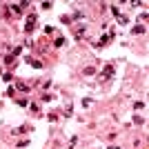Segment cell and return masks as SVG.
Segmentation results:
<instances>
[{
  "mask_svg": "<svg viewBox=\"0 0 149 149\" xmlns=\"http://www.w3.org/2000/svg\"><path fill=\"white\" fill-rule=\"evenodd\" d=\"M134 109H145V102L143 100H136V102H134Z\"/></svg>",
  "mask_w": 149,
  "mask_h": 149,
  "instance_id": "cell-10",
  "label": "cell"
},
{
  "mask_svg": "<svg viewBox=\"0 0 149 149\" xmlns=\"http://www.w3.org/2000/svg\"><path fill=\"white\" fill-rule=\"evenodd\" d=\"M27 62H29L31 67H36V69H40V67H42V62H40V60H33V58H27Z\"/></svg>",
  "mask_w": 149,
  "mask_h": 149,
  "instance_id": "cell-5",
  "label": "cell"
},
{
  "mask_svg": "<svg viewBox=\"0 0 149 149\" xmlns=\"http://www.w3.org/2000/svg\"><path fill=\"white\" fill-rule=\"evenodd\" d=\"M29 107H31V111H40V105H36V102H31Z\"/></svg>",
  "mask_w": 149,
  "mask_h": 149,
  "instance_id": "cell-16",
  "label": "cell"
},
{
  "mask_svg": "<svg viewBox=\"0 0 149 149\" xmlns=\"http://www.w3.org/2000/svg\"><path fill=\"white\" fill-rule=\"evenodd\" d=\"M7 13H9V16H16V18H18L20 13H22V9H20V5H18V2H16V5H7Z\"/></svg>",
  "mask_w": 149,
  "mask_h": 149,
  "instance_id": "cell-4",
  "label": "cell"
},
{
  "mask_svg": "<svg viewBox=\"0 0 149 149\" xmlns=\"http://www.w3.org/2000/svg\"><path fill=\"white\" fill-rule=\"evenodd\" d=\"M36 22H38V16H36V13H31L29 18H27V25H25V31H27V33L36 29Z\"/></svg>",
  "mask_w": 149,
  "mask_h": 149,
  "instance_id": "cell-3",
  "label": "cell"
},
{
  "mask_svg": "<svg viewBox=\"0 0 149 149\" xmlns=\"http://www.w3.org/2000/svg\"><path fill=\"white\" fill-rule=\"evenodd\" d=\"M113 74H116V69H113V65H107L102 71H100V80H111Z\"/></svg>",
  "mask_w": 149,
  "mask_h": 149,
  "instance_id": "cell-1",
  "label": "cell"
},
{
  "mask_svg": "<svg viewBox=\"0 0 149 149\" xmlns=\"http://www.w3.org/2000/svg\"><path fill=\"white\" fill-rule=\"evenodd\" d=\"M16 89H18V91H29V85H25V82H16Z\"/></svg>",
  "mask_w": 149,
  "mask_h": 149,
  "instance_id": "cell-6",
  "label": "cell"
},
{
  "mask_svg": "<svg viewBox=\"0 0 149 149\" xmlns=\"http://www.w3.org/2000/svg\"><path fill=\"white\" fill-rule=\"evenodd\" d=\"M82 74H85V76H91V74H93V67H85V71H82Z\"/></svg>",
  "mask_w": 149,
  "mask_h": 149,
  "instance_id": "cell-15",
  "label": "cell"
},
{
  "mask_svg": "<svg viewBox=\"0 0 149 149\" xmlns=\"http://www.w3.org/2000/svg\"><path fill=\"white\" fill-rule=\"evenodd\" d=\"M109 149H118V147H109Z\"/></svg>",
  "mask_w": 149,
  "mask_h": 149,
  "instance_id": "cell-18",
  "label": "cell"
},
{
  "mask_svg": "<svg viewBox=\"0 0 149 149\" xmlns=\"http://www.w3.org/2000/svg\"><path fill=\"white\" fill-rule=\"evenodd\" d=\"M109 38H111V36H102V38L98 40V47H105V45L109 42Z\"/></svg>",
  "mask_w": 149,
  "mask_h": 149,
  "instance_id": "cell-7",
  "label": "cell"
},
{
  "mask_svg": "<svg viewBox=\"0 0 149 149\" xmlns=\"http://www.w3.org/2000/svg\"><path fill=\"white\" fill-rule=\"evenodd\" d=\"M111 11H113V16H116V18L120 16V9H118V7H113V5H111Z\"/></svg>",
  "mask_w": 149,
  "mask_h": 149,
  "instance_id": "cell-17",
  "label": "cell"
},
{
  "mask_svg": "<svg viewBox=\"0 0 149 149\" xmlns=\"http://www.w3.org/2000/svg\"><path fill=\"white\" fill-rule=\"evenodd\" d=\"M118 22H120V25H127V22H129V18H127L125 13H120V16H118Z\"/></svg>",
  "mask_w": 149,
  "mask_h": 149,
  "instance_id": "cell-9",
  "label": "cell"
},
{
  "mask_svg": "<svg viewBox=\"0 0 149 149\" xmlns=\"http://www.w3.org/2000/svg\"><path fill=\"white\" fill-rule=\"evenodd\" d=\"M71 111H74V109H71V102H69V105L65 107V116H71Z\"/></svg>",
  "mask_w": 149,
  "mask_h": 149,
  "instance_id": "cell-13",
  "label": "cell"
},
{
  "mask_svg": "<svg viewBox=\"0 0 149 149\" xmlns=\"http://www.w3.org/2000/svg\"><path fill=\"white\" fill-rule=\"evenodd\" d=\"M85 36H87V25H85V22H80V25L74 29V38H76V40H82Z\"/></svg>",
  "mask_w": 149,
  "mask_h": 149,
  "instance_id": "cell-2",
  "label": "cell"
},
{
  "mask_svg": "<svg viewBox=\"0 0 149 149\" xmlns=\"http://www.w3.org/2000/svg\"><path fill=\"white\" fill-rule=\"evenodd\" d=\"M54 45H56V47H62V45H65V38H62V36L56 38V42H54Z\"/></svg>",
  "mask_w": 149,
  "mask_h": 149,
  "instance_id": "cell-12",
  "label": "cell"
},
{
  "mask_svg": "<svg viewBox=\"0 0 149 149\" xmlns=\"http://www.w3.org/2000/svg\"><path fill=\"white\" fill-rule=\"evenodd\" d=\"M16 134H27V127H18V129L13 131V136H16Z\"/></svg>",
  "mask_w": 149,
  "mask_h": 149,
  "instance_id": "cell-14",
  "label": "cell"
},
{
  "mask_svg": "<svg viewBox=\"0 0 149 149\" xmlns=\"http://www.w3.org/2000/svg\"><path fill=\"white\" fill-rule=\"evenodd\" d=\"M5 62L9 65V67H11V65H16V58H13V54H9V56L5 58Z\"/></svg>",
  "mask_w": 149,
  "mask_h": 149,
  "instance_id": "cell-8",
  "label": "cell"
},
{
  "mask_svg": "<svg viewBox=\"0 0 149 149\" xmlns=\"http://www.w3.org/2000/svg\"><path fill=\"white\" fill-rule=\"evenodd\" d=\"M134 33H145V25H138V27H134Z\"/></svg>",
  "mask_w": 149,
  "mask_h": 149,
  "instance_id": "cell-11",
  "label": "cell"
}]
</instances>
